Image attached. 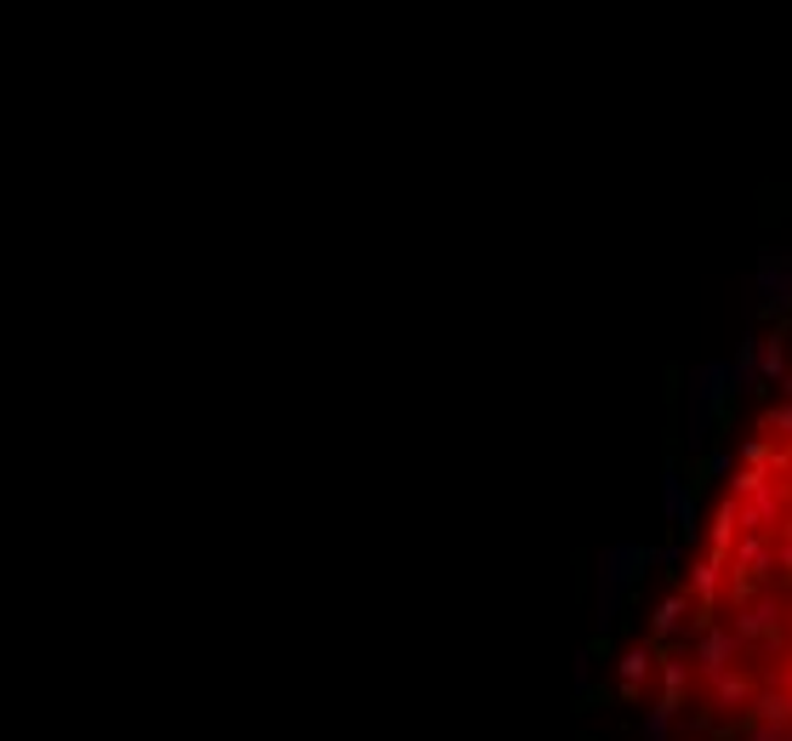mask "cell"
<instances>
[{
    "label": "cell",
    "instance_id": "ffe728a7",
    "mask_svg": "<svg viewBox=\"0 0 792 741\" xmlns=\"http://www.w3.org/2000/svg\"><path fill=\"white\" fill-rule=\"evenodd\" d=\"M776 577L792 582V536H776Z\"/></svg>",
    "mask_w": 792,
    "mask_h": 741
},
{
    "label": "cell",
    "instance_id": "7402d4cb",
    "mask_svg": "<svg viewBox=\"0 0 792 741\" xmlns=\"http://www.w3.org/2000/svg\"><path fill=\"white\" fill-rule=\"evenodd\" d=\"M685 559V542H667V548H656V565H678Z\"/></svg>",
    "mask_w": 792,
    "mask_h": 741
},
{
    "label": "cell",
    "instance_id": "7a4b0ae2",
    "mask_svg": "<svg viewBox=\"0 0 792 741\" xmlns=\"http://www.w3.org/2000/svg\"><path fill=\"white\" fill-rule=\"evenodd\" d=\"M644 565H656V548H639V542H610L605 548V559H599V645L616 634L628 588L644 577Z\"/></svg>",
    "mask_w": 792,
    "mask_h": 741
},
{
    "label": "cell",
    "instance_id": "52a82bcc",
    "mask_svg": "<svg viewBox=\"0 0 792 741\" xmlns=\"http://www.w3.org/2000/svg\"><path fill=\"white\" fill-rule=\"evenodd\" d=\"M724 570H730V559L707 554V548L685 565V588H690V598L701 611H724Z\"/></svg>",
    "mask_w": 792,
    "mask_h": 741
},
{
    "label": "cell",
    "instance_id": "603a6c76",
    "mask_svg": "<svg viewBox=\"0 0 792 741\" xmlns=\"http://www.w3.org/2000/svg\"><path fill=\"white\" fill-rule=\"evenodd\" d=\"M781 394H787V399H792V371H787V377H781Z\"/></svg>",
    "mask_w": 792,
    "mask_h": 741
},
{
    "label": "cell",
    "instance_id": "4fadbf2b",
    "mask_svg": "<svg viewBox=\"0 0 792 741\" xmlns=\"http://www.w3.org/2000/svg\"><path fill=\"white\" fill-rule=\"evenodd\" d=\"M787 349L792 342H787V320H781L770 337L758 342V383H781L787 377Z\"/></svg>",
    "mask_w": 792,
    "mask_h": 741
},
{
    "label": "cell",
    "instance_id": "9c48e42d",
    "mask_svg": "<svg viewBox=\"0 0 792 741\" xmlns=\"http://www.w3.org/2000/svg\"><path fill=\"white\" fill-rule=\"evenodd\" d=\"M730 570H747V577H758V582H776V536L742 531L735 536V554H730Z\"/></svg>",
    "mask_w": 792,
    "mask_h": 741
},
{
    "label": "cell",
    "instance_id": "5b68a950",
    "mask_svg": "<svg viewBox=\"0 0 792 741\" xmlns=\"http://www.w3.org/2000/svg\"><path fill=\"white\" fill-rule=\"evenodd\" d=\"M662 502H667L673 525H678V542L696 548V542H701V513H696V491H690V479L678 474V463H667V474H662ZM701 548H707V542H701Z\"/></svg>",
    "mask_w": 792,
    "mask_h": 741
},
{
    "label": "cell",
    "instance_id": "2e32d148",
    "mask_svg": "<svg viewBox=\"0 0 792 741\" xmlns=\"http://www.w3.org/2000/svg\"><path fill=\"white\" fill-rule=\"evenodd\" d=\"M735 468H742V463H735V451H713V456L701 463V479H696V485H707V479H735Z\"/></svg>",
    "mask_w": 792,
    "mask_h": 741
},
{
    "label": "cell",
    "instance_id": "277c9868",
    "mask_svg": "<svg viewBox=\"0 0 792 741\" xmlns=\"http://www.w3.org/2000/svg\"><path fill=\"white\" fill-rule=\"evenodd\" d=\"M730 627H735V634H742V639L758 650V645H770V639H781V634H787V605H781L776 593H758L747 611H735V616H730Z\"/></svg>",
    "mask_w": 792,
    "mask_h": 741
},
{
    "label": "cell",
    "instance_id": "ac0fdd59",
    "mask_svg": "<svg viewBox=\"0 0 792 741\" xmlns=\"http://www.w3.org/2000/svg\"><path fill=\"white\" fill-rule=\"evenodd\" d=\"M735 463H742V468H764V463H770V440H742ZM764 474H770V468H764Z\"/></svg>",
    "mask_w": 792,
    "mask_h": 741
},
{
    "label": "cell",
    "instance_id": "5bb4252c",
    "mask_svg": "<svg viewBox=\"0 0 792 741\" xmlns=\"http://www.w3.org/2000/svg\"><path fill=\"white\" fill-rule=\"evenodd\" d=\"M753 719L758 725H792V691H781V684H758Z\"/></svg>",
    "mask_w": 792,
    "mask_h": 741
},
{
    "label": "cell",
    "instance_id": "d6986e66",
    "mask_svg": "<svg viewBox=\"0 0 792 741\" xmlns=\"http://www.w3.org/2000/svg\"><path fill=\"white\" fill-rule=\"evenodd\" d=\"M742 741H792V725H758V719H747Z\"/></svg>",
    "mask_w": 792,
    "mask_h": 741
},
{
    "label": "cell",
    "instance_id": "44dd1931",
    "mask_svg": "<svg viewBox=\"0 0 792 741\" xmlns=\"http://www.w3.org/2000/svg\"><path fill=\"white\" fill-rule=\"evenodd\" d=\"M587 684H593V656H582V662H576V696H587Z\"/></svg>",
    "mask_w": 792,
    "mask_h": 741
},
{
    "label": "cell",
    "instance_id": "8fae6325",
    "mask_svg": "<svg viewBox=\"0 0 792 741\" xmlns=\"http://www.w3.org/2000/svg\"><path fill=\"white\" fill-rule=\"evenodd\" d=\"M662 707L678 719V707H685V696H690V684H696V668H690V656H678V650H662Z\"/></svg>",
    "mask_w": 792,
    "mask_h": 741
},
{
    "label": "cell",
    "instance_id": "e0dca14e",
    "mask_svg": "<svg viewBox=\"0 0 792 741\" xmlns=\"http://www.w3.org/2000/svg\"><path fill=\"white\" fill-rule=\"evenodd\" d=\"M644 741H673V713H667L662 702L644 713Z\"/></svg>",
    "mask_w": 792,
    "mask_h": 741
},
{
    "label": "cell",
    "instance_id": "8992f818",
    "mask_svg": "<svg viewBox=\"0 0 792 741\" xmlns=\"http://www.w3.org/2000/svg\"><path fill=\"white\" fill-rule=\"evenodd\" d=\"M753 696H758V673L753 668H735V673L707 684V707H713V719H742V713L753 707Z\"/></svg>",
    "mask_w": 792,
    "mask_h": 741
},
{
    "label": "cell",
    "instance_id": "30bf717a",
    "mask_svg": "<svg viewBox=\"0 0 792 741\" xmlns=\"http://www.w3.org/2000/svg\"><path fill=\"white\" fill-rule=\"evenodd\" d=\"M690 616H696V598H690V588H673V593L662 598V605H656V616H650V645L667 650V639H673V634H685Z\"/></svg>",
    "mask_w": 792,
    "mask_h": 741
},
{
    "label": "cell",
    "instance_id": "6da1fadb",
    "mask_svg": "<svg viewBox=\"0 0 792 741\" xmlns=\"http://www.w3.org/2000/svg\"><path fill=\"white\" fill-rule=\"evenodd\" d=\"M730 399H735L730 360H701L690 371V406H685V445L690 451H701L707 440H713V428L730 411Z\"/></svg>",
    "mask_w": 792,
    "mask_h": 741
},
{
    "label": "cell",
    "instance_id": "9a60e30c",
    "mask_svg": "<svg viewBox=\"0 0 792 741\" xmlns=\"http://www.w3.org/2000/svg\"><path fill=\"white\" fill-rule=\"evenodd\" d=\"M764 434H776L781 445H792V399H781V406H770V411H764Z\"/></svg>",
    "mask_w": 792,
    "mask_h": 741
},
{
    "label": "cell",
    "instance_id": "ba28073f",
    "mask_svg": "<svg viewBox=\"0 0 792 741\" xmlns=\"http://www.w3.org/2000/svg\"><path fill=\"white\" fill-rule=\"evenodd\" d=\"M656 668H662V650L650 645V639H644V645H633V650H621V656H616V673H621L616 696H621V702H639V696H644V684H650V673H656Z\"/></svg>",
    "mask_w": 792,
    "mask_h": 741
},
{
    "label": "cell",
    "instance_id": "7c38bea8",
    "mask_svg": "<svg viewBox=\"0 0 792 741\" xmlns=\"http://www.w3.org/2000/svg\"><path fill=\"white\" fill-rule=\"evenodd\" d=\"M735 536H742V502L724 491L719 508H713V525H707V554L730 559V554H735Z\"/></svg>",
    "mask_w": 792,
    "mask_h": 741
},
{
    "label": "cell",
    "instance_id": "3957f363",
    "mask_svg": "<svg viewBox=\"0 0 792 741\" xmlns=\"http://www.w3.org/2000/svg\"><path fill=\"white\" fill-rule=\"evenodd\" d=\"M753 668V645L735 634L730 622H719V627H707V634L696 639V656H690V668H696V679H701V691L713 679H724V673H735V668Z\"/></svg>",
    "mask_w": 792,
    "mask_h": 741
}]
</instances>
